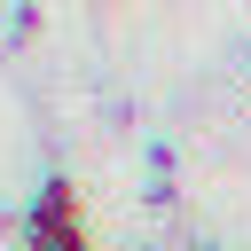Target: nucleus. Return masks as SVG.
Masks as SVG:
<instances>
[{
  "instance_id": "1",
  "label": "nucleus",
  "mask_w": 251,
  "mask_h": 251,
  "mask_svg": "<svg viewBox=\"0 0 251 251\" xmlns=\"http://www.w3.org/2000/svg\"><path fill=\"white\" fill-rule=\"evenodd\" d=\"M31 251H86L78 227H71V204H63V196L39 204V220H31Z\"/></svg>"
}]
</instances>
